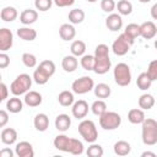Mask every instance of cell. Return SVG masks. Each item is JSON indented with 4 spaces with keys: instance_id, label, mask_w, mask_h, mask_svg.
Masks as SVG:
<instances>
[{
    "instance_id": "obj_46",
    "label": "cell",
    "mask_w": 157,
    "mask_h": 157,
    "mask_svg": "<svg viewBox=\"0 0 157 157\" xmlns=\"http://www.w3.org/2000/svg\"><path fill=\"white\" fill-rule=\"evenodd\" d=\"M0 91H1V94H0V101L2 102V101H5V99L7 98V94H9L7 86H6L4 82H1V83H0Z\"/></svg>"
},
{
    "instance_id": "obj_38",
    "label": "cell",
    "mask_w": 157,
    "mask_h": 157,
    "mask_svg": "<svg viewBox=\"0 0 157 157\" xmlns=\"http://www.w3.org/2000/svg\"><path fill=\"white\" fill-rule=\"evenodd\" d=\"M86 153H87V156H90V157H102L103 153H104V151H103V147H102L101 145L92 142V144L88 146Z\"/></svg>"
},
{
    "instance_id": "obj_36",
    "label": "cell",
    "mask_w": 157,
    "mask_h": 157,
    "mask_svg": "<svg viewBox=\"0 0 157 157\" xmlns=\"http://www.w3.org/2000/svg\"><path fill=\"white\" fill-rule=\"evenodd\" d=\"M91 110L94 115L97 117H101L102 114H104L107 112V103L103 101V99H97L92 103L91 105Z\"/></svg>"
},
{
    "instance_id": "obj_23",
    "label": "cell",
    "mask_w": 157,
    "mask_h": 157,
    "mask_svg": "<svg viewBox=\"0 0 157 157\" xmlns=\"http://www.w3.org/2000/svg\"><path fill=\"white\" fill-rule=\"evenodd\" d=\"M23 103L25 102H22L21 98H18V96H13L6 101V109L10 113L17 114L23 109Z\"/></svg>"
},
{
    "instance_id": "obj_15",
    "label": "cell",
    "mask_w": 157,
    "mask_h": 157,
    "mask_svg": "<svg viewBox=\"0 0 157 157\" xmlns=\"http://www.w3.org/2000/svg\"><path fill=\"white\" fill-rule=\"evenodd\" d=\"M141 27V37L145 39H152L157 34V26L152 21H146L140 25Z\"/></svg>"
},
{
    "instance_id": "obj_35",
    "label": "cell",
    "mask_w": 157,
    "mask_h": 157,
    "mask_svg": "<svg viewBox=\"0 0 157 157\" xmlns=\"http://www.w3.org/2000/svg\"><path fill=\"white\" fill-rule=\"evenodd\" d=\"M124 33H125L129 38H131V39L135 40V38H137V37L141 36V27H140V25H137V23H129V25L125 27Z\"/></svg>"
},
{
    "instance_id": "obj_12",
    "label": "cell",
    "mask_w": 157,
    "mask_h": 157,
    "mask_svg": "<svg viewBox=\"0 0 157 157\" xmlns=\"http://www.w3.org/2000/svg\"><path fill=\"white\" fill-rule=\"evenodd\" d=\"M13 44V34L9 28H0V50L6 52Z\"/></svg>"
},
{
    "instance_id": "obj_29",
    "label": "cell",
    "mask_w": 157,
    "mask_h": 157,
    "mask_svg": "<svg viewBox=\"0 0 157 157\" xmlns=\"http://www.w3.org/2000/svg\"><path fill=\"white\" fill-rule=\"evenodd\" d=\"M58 102H59V104L63 105V107H70V105H72L74 102H75L74 92L67 91V90L61 91V92L59 93V96H58Z\"/></svg>"
},
{
    "instance_id": "obj_19",
    "label": "cell",
    "mask_w": 157,
    "mask_h": 157,
    "mask_svg": "<svg viewBox=\"0 0 157 157\" xmlns=\"http://www.w3.org/2000/svg\"><path fill=\"white\" fill-rule=\"evenodd\" d=\"M0 139L5 145H13L17 141V131L13 128H5L1 130Z\"/></svg>"
},
{
    "instance_id": "obj_41",
    "label": "cell",
    "mask_w": 157,
    "mask_h": 157,
    "mask_svg": "<svg viewBox=\"0 0 157 157\" xmlns=\"http://www.w3.org/2000/svg\"><path fill=\"white\" fill-rule=\"evenodd\" d=\"M117 7V4L114 0H101V9L104 12L112 13Z\"/></svg>"
},
{
    "instance_id": "obj_34",
    "label": "cell",
    "mask_w": 157,
    "mask_h": 157,
    "mask_svg": "<svg viewBox=\"0 0 157 157\" xmlns=\"http://www.w3.org/2000/svg\"><path fill=\"white\" fill-rule=\"evenodd\" d=\"M118 13L121 16H128L132 12V4L129 0H119L117 4Z\"/></svg>"
},
{
    "instance_id": "obj_28",
    "label": "cell",
    "mask_w": 157,
    "mask_h": 157,
    "mask_svg": "<svg viewBox=\"0 0 157 157\" xmlns=\"http://www.w3.org/2000/svg\"><path fill=\"white\" fill-rule=\"evenodd\" d=\"M93 92H94V96H96L97 98H99V99H105V98H108V97L112 94V88L109 87V85L101 82V83H98V85L94 86Z\"/></svg>"
},
{
    "instance_id": "obj_50",
    "label": "cell",
    "mask_w": 157,
    "mask_h": 157,
    "mask_svg": "<svg viewBox=\"0 0 157 157\" xmlns=\"http://www.w3.org/2000/svg\"><path fill=\"white\" fill-rule=\"evenodd\" d=\"M137 1H140L141 4H147V2H150L151 0H137Z\"/></svg>"
},
{
    "instance_id": "obj_40",
    "label": "cell",
    "mask_w": 157,
    "mask_h": 157,
    "mask_svg": "<svg viewBox=\"0 0 157 157\" xmlns=\"http://www.w3.org/2000/svg\"><path fill=\"white\" fill-rule=\"evenodd\" d=\"M53 4H54L53 0H34L36 10L42 11V12H45V11L50 10V7H52Z\"/></svg>"
},
{
    "instance_id": "obj_16",
    "label": "cell",
    "mask_w": 157,
    "mask_h": 157,
    "mask_svg": "<svg viewBox=\"0 0 157 157\" xmlns=\"http://www.w3.org/2000/svg\"><path fill=\"white\" fill-rule=\"evenodd\" d=\"M38 20V11L33 9H26L20 13V22L25 26H29Z\"/></svg>"
},
{
    "instance_id": "obj_39",
    "label": "cell",
    "mask_w": 157,
    "mask_h": 157,
    "mask_svg": "<svg viewBox=\"0 0 157 157\" xmlns=\"http://www.w3.org/2000/svg\"><path fill=\"white\" fill-rule=\"evenodd\" d=\"M22 63H23L25 66L32 69V67L37 66V58L32 53H23L22 54Z\"/></svg>"
},
{
    "instance_id": "obj_18",
    "label": "cell",
    "mask_w": 157,
    "mask_h": 157,
    "mask_svg": "<svg viewBox=\"0 0 157 157\" xmlns=\"http://www.w3.org/2000/svg\"><path fill=\"white\" fill-rule=\"evenodd\" d=\"M42 94L37 91H28L26 94H25V98H23V102L26 105L31 107V108H34V107H38L42 104Z\"/></svg>"
},
{
    "instance_id": "obj_8",
    "label": "cell",
    "mask_w": 157,
    "mask_h": 157,
    "mask_svg": "<svg viewBox=\"0 0 157 157\" xmlns=\"http://www.w3.org/2000/svg\"><path fill=\"white\" fill-rule=\"evenodd\" d=\"M99 118V125L103 130H115L120 126L121 124V117L120 114H118L117 112H109L107 110L104 114H102Z\"/></svg>"
},
{
    "instance_id": "obj_2",
    "label": "cell",
    "mask_w": 157,
    "mask_h": 157,
    "mask_svg": "<svg viewBox=\"0 0 157 157\" xmlns=\"http://www.w3.org/2000/svg\"><path fill=\"white\" fill-rule=\"evenodd\" d=\"M112 67V61L109 58V48L107 44H98L94 49V69L93 71L98 75L107 74Z\"/></svg>"
},
{
    "instance_id": "obj_14",
    "label": "cell",
    "mask_w": 157,
    "mask_h": 157,
    "mask_svg": "<svg viewBox=\"0 0 157 157\" xmlns=\"http://www.w3.org/2000/svg\"><path fill=\"white\" fill-rule=\"evenodd\" d=\"M105 26L109 31L112 32H118L123 27V18L121 15L119 13H109L108 17L105 18Z\"/></svg>"
},
{
    "instance_id": "obj_21",
    "label": "cell",
    "mask_w": 157,
    "mask_h": 157,
    "mask_svg": "<svg viewBox=\"0 0 157 157\" xmlns=\"http://www.w3.org/2000/svg\"><path fill=\"white\" fill-rule=\"evenodd\" d=\"M33 125L36 128V130L38 131H45L49 128V118L45 113H38L36 114L34 119H33Z\"/></svg>"
},
{
    "instance_id": "obj_37",
    "label": "cell",
    "mask_w": 157,
    "mask_h": 157,
    "mask_svg": "<svg viewBox=\"0 0 157 157\" xmlns=\"http://www.w3.org/2000/svg\"><path fill=\"white\" fill-rule=\"evenodd\" d=\"M80 64H81L83 70L93 71V69H94V55H90V54L82 55L81 59H80Z\"/></svg>"
},
{
    "instance_id": "obj_11",
    "label": "cell",
    "mask_w": 157,
    "mask_h": 157,
    "mask_svg": "<svg viewBox=\"0 0 157 157\" xmlns=\"http://www.w3.org/2000/svg\"><path fill=\"white\" fill-rule=\"evenodd\" d=\"M88 103L83 99H78L76 102H74V104L71 105V113L72 117L76 119H83L86 118V115L88 114Z\"/></svg>"
},
{
    "instance_id": "obj_31",
    "label": "cell",
    "mask_w": 157,
    "mask_h": 157,
    "mask_svg": "<svg viewBox=\"0 0 157 157\" xmlns=\"http://www.w3.org/2000/svg\"><path fill=\"white\" fill-rule=\"evenodd\" d=\"M85 17H86V15H85V11L82 9H72L69 12V22L72 25L82 23Z\"/></svg>"
},
{
    "instance_id": "obj_13",
    "label": "cell",
    "mask_w": 157,
    "mask_h": 157,
    "mask_svg": "<svg viewBox=\"0 0 157 157\" xmlns=\"http://www.w3.org/2000/svg\"><path fill=\"white\" fill-rule=\"evenodd\" d=\"M15 153L17 157H33L34 156L33 146L28 141H20L16 144Z\"/></svg>"
},
{
    "instance_id": "obj_48",
    "label": "cell",
    "mask_w": 157,
    "mask_h": 157,
    "mask_svg": "<svg viewBox=\"0 0 157 157\" xmlns=\"http://www.w3.org/2000/svg\"><path fill=\"white\" fill-rule=\"evenodd\" d=\"M150 13H151V17H152L153 20H156V21H157V2L152 5V7H151V11H150Z\"/></svg>"
},
{
    "instance_id": "obj_47",
    "label": "cell",
    "mask_w": 157,
    "mask_h": 157,
    "mask_svg": "<svg viewBox=\"0 0 157 157\" xmlns=\"http://www.w3.org/2000/svg\"><path fill=\"white\" fill-rule=\"evenodd\" d=\"M15 155H16L15 151H12L10 148H2L0 151V157H13Z\"/></svg>"
},
{
    "instance_id": "obj_51",
    "label": "cell",
    "mask_w": 157,
    "mask_h": 157,
    "mask_svg": "<svg viewBox=\"0 0 157 157\" xmlns=\"http://www.w3.org/2000/svg\"><path fill=\"white\" fill-rule=\"evenodd\" d=\"M153 45H155V48H156V50H157V39L155 40V43H153Z\"/></svg>"
},
{
    "instance_id": "obj_22",
    "label": "cell",
    "mask_w": 157,
    "mask_h": 157,
    "mask_svg": "<svg viewBox=\"0 0 157 157\" xmlns=\"http://www.w3.org/2000/svg\"><path fill=\"white\" fill-rule=\"evenodd\" d=\"M77 66H78L77 56H75L72 54L64 56V59L61 61V67L64 69V71H66V72H74V71H76Z\"/></svg>"
},
{
    "instance_id": "obj_4",
    "label": "cell",
    "mask_w": 157,
    "mask_h": 157,
    "mask_svg": "<svg viewBox=\"0 0 157 157\" xmlns=\"http://www.w3.org/2000/svg\"><path fill=\"white\" fill-rule=\"evenodd\" d=\"M141 139L146 146H153L157 144V120L146 118L141 124Z\"/></svg>"
},
{
    "instance_id": "obj_45",
    "label": "cell",
    "mask_w": 157,
    "mask_h": 157,
    "mask_svg": "<svg viewBox=\"0 0 157 157\" xmlns=\"http://www.w3.org/2000/svg\"><path fill=\"white\" fill-rule=\"evenodd\" d=\"M7 121H9V114H7L6 110L1 109V110H0V126L4 128V126L7 124Z\"/></svg>"
},
{
    "instance_id": "obj_44",
    "label": "cell",
    "mask_w": 157,
    "mask_h": 157,
    "mask_svg": "<svg viewBox=\"0 0 157 157\" xmlns=\"http://www.w3.org/2000/svg\"><path fill=\"white\" fill-rule=\"evenodd\" d=\"M53 1L58 7H67V6L74 5L75 2V0H53Z\"/></svg>"
},
{
    "instance_id": "obj_17",
    "label": "cell",
    "mask_w": 157,
    "mask_h": 157,
    "mask_svg": "<svg viewBox=\"0 0 157 157\" xmlns=\"http://www.w3.org/2000/svg\"><path fill=\"white\" fill-rule=\"evenodd\" d=\"M59 36L65 42L72 40L76 36V29H75L74 25L72 23H63L59 28Z\"/></svg>"
},
{
    "instance_id": "obj_33",
    "label": "cell",
    "mask_w": 157,
    "mask_h": 157,
    "mask_svg": "<svg viewBox=\"0 0 157 157\" xmlns=\"http://www.w3.org/2000/svg\"><path fill=\"white\" fill-rule=\"evenodd\" d=\"M152 80H151V77L147 75V72H141L139 76H137V78H136V85H137V87L141 90V91H147L150 87H151V85H152Z\"/></svg>"
},
{
    "instance_id": "obj_10",
    "label": "cell",
    "mask_w": 157,
    "mask_h": 157,
    "mask_svg": "<svg viewBox=\"0 0 157 157\" xmlns=\"http://www.w3.org/2000/svg\"><path fill=\"white\" fill-rule=\"evenodd\" d=\"M93 88H94V82H93V78L90 76H81L80 78H76L71 85V90L76 94L88 93Z\"/></svg>"
},
{
    "instance_id": "obj_5",
    "label": "cell",
    "mask_w": 157,
    "mask_h": 157,
    "mask_svg": "<svg viewBox=\"0 0 157 157\" xmlns=\"http://www.w3.org/2000/svg\"><path fill=\"white\" fill-rule=\"evenodd\" d=\"M32 80H33V77H31L28 74H20L10 85L11 93L13 96L26 94L32 86Z\"/></svg>"
},
{
    "instance_id": "obj_27",
    "label": "cell",
    "mask_w": 157,
    "mask_h": 157,
    "mask_svg": "<svg viewBox=\"0 0 157 157\" xmlns=\"http://www.w3.org/2000/svg\"><path fill=\"white\" fill-rule=\"evenodd\" d=\"M18 12L13 6H5L0 11V17L4 22H12L17 18Z\"/></svg>"
},
{
    "instance_id": "obj_7",
    "label": "cell",
    "mask_w": 157,
    "mask_h": 157,
    "mask_svg": "<svg viewBox=\"0 0 157 157\" xmlns=\"http://www.w3.org/2000/svg\"><path fill=\"white\" fill-rule=\"evenodd\" d=\"M78 134L88 144L96 142V140L98 139V131H97L96 124L91 119L81 120V123L78 124Z\"/></svg>"
},
{
    "instance_id": "obj_52",
    "label": "cell",
    "mask_w": 157,
    "mask_h": 157,
    "mask_svg": "<svg viewBox=\"0 0 157 157\" xmlns=\"http://www.w3.org/2000/svg\"><path fill=\"white\" fill-rule=\"evenodd\" d=\"M87 1H88V2H96L97 0H87Z\"/></svg>"
},
{
    "instance_id": "obj_30",
    "label": "cell",
    "mask_w": 157,
    "mask_h": 157,
    "mask_svg": "<svg viewBox=\"0 0 157 157\" xmlns=\"http://www.w3.org/2000/svg\"><path fill=\"white\" fill-rule=\"evenodd\" d=\"M139 108L144 109V110H148L155 105V97L150 93H144L139 97Z\"/></svg>"
},
{
    "instance_id": "obj_25",
    "label": "cell",
    "mask_w": 157,
    "mask_h": 157,
    "mask_svg": "<svg viewBox=\"0 0 157 157\" xmlns=\"http://www.w3.org/2000/svg\"><path fill=\"white\" fill-rule=\"evenodd\" d=\"M16 34L26 42H32L37 38V31L31 27H20L16 31Z\"/></svg>"
},
{
    "instance_id": "obj_3",
    "label": "cell",
    "mask_w": 157,
    "mask_h": 157,
    "mask_svg": "<svg viewBox=\"0 0 157 157\" xmlns=\"http://www.w3.org/2000/svg\"><path fill=\"white\" fill-rule=\"evenodd\" d=\"M55 74V64L52 60H43L39 63L33 72V81L37 85H45Z\"/></svg>"
},
{
    "instance_id": "obj_32",
    "label": "cell",
    "mask_w": 157,
    "mask_h": 157,
    "mask_svg": "<svg viewBox=\"0 0 157 157\" xmlns=\"http://www.w3.org/2000/svg\"><path fill=\"white\" fill-rule=\"evenodd\" d=\"M70 52L72 55L75 56H82L85 55V52H86V43L83 40H80V39H76L71 43L70 45Z\"/></svg>"
},
{
    "instance_id": "obj_9",
    "label": "cell",
    "mask_w": 157,
    "mask_h": 157,
    "mask_svg": "<svg viewBox=\"0 0 157 157\" xmlns=\"http://www.w3.org/2000/svg\"><path fill=\"white\" fill-rule=\"evenodd\" d=\"M134 42H135V40L131 39V38H129L125 33H121V34H119L118 38L113 42V44H112V50H113V53H114L115 55L123 56V55L128 54V52L130 50V48H131V45L134 44Z\"/></svg>"
},
{
    "instance_id": "obj_24",
    "label": "cell",
    "mask_w": 157,
    "mask_h": 157,
    "mask_svg": "<svg viewBox=\"0 0 157 157\" xmlns=\"http://www.w3.org/2000/svg\"><path fill=\"white\" fill-rule=\"evenodd\" d=\"M145 119H146V117H145L144 109H141V108H132L128 113V120L131 124H135V125L142 124Z\"/></svg>"
},
{
    "instance_id": "obj_20",
    "label": "cell",
    "mask_w": 157,
    "mask_h": 157,
    "mask_svg": "<svg viewBox=\"0 0 157 157\" xmlns=\"http://www.w3.org/2000/svg\"><path fill=\"white\" fill-rule=\"evenodd\" d=\"M54 125H55V129L61 131V132H65L69 130L70 125H71V118L63 113V114H59L56 118H55V121H54Z\"/></svg>"
},
{
    "instance_id": "obj_42",
    "label": "cell",
    "mask_w": 157,
    "mask_h": 157,
    "mask_svg": "<svg viewBox=\"0 0 157 157\" xmlns=\"http://www.w3.org/2000/svg\"><path fill=\"white\" fill-rule=\"evenodd\" d=\"M146 72L151 77L152 81H156L157 80V59L156 60H152L148 64V67H147V71Z\"/></svg>"
},
{
    "instance_id": "obj_49",
    "label": "cell",
    "mask_w": 157,
    "mask_h": 157,
    "mask_svg": "<svg viewBox=\"0 0 157 157\" xmlns=\"http://www.w3.org/2000/svg\"><path fill=\"white\" fill-rule=\"evenodd\" d=\"M146 156H151V157H156V153L155 152H150V151H145L141 153V157H146Z\"/></svg>"
},
{
    "instance_id": "obj_43",
    "label": "cell",
    "mask_w": 157,
    "mask_h": 157,
    "mask_svg": "<svg viewBox=\"0 0 157 157\" xmlns=\"http://www.w3.org/2000/svg\"><path fill=\"white\" fill-rule=\"evenodd\" d=\"M9 65H10V56L5 52H1L0 53V67L6 69Z\"/></svg>"
},
{
    "instance_id": "obj_6",
    "label": "cell",
    "mask_w": 157,
    "mask_h": 157,
    "mask_svg": "<svg viewBox=\"0 0 157 157\" xmlns=\"http://www.w3.org/2000/svg\"><path fill=\"white\" fill-rule=\"evenodd\" d=\"M114 81L120 87H126L131 82V70L130 66L125 63H119L115 65L113 70Z\"/></svg>"
},
{
    "instance_id": "obj_1",
    "label": "cell",
    "mask_w": 157,
    "mask_h": 157,
    "mask_svg": "<svg viewBox=\"0 0 157 157\" xmlns=\"http://www.w3.org/2000/svg\"><path fill=\"white\" fill-rule=\"evenodd\" d=\"M53 145L56 150L63 151V152H69L75 156H80L83 153V144L78 139L69 137L65 134H59L54 137Z\"/></svg>"
},
{
    "instance_id": "obj_26",
    "label": "cell",
    "mask_w": 157,
    "mask_h": 157,
    "mask_svg": "<svg viewBox=\"0 0 157 157\" xmlns=\"http://www.w3.org/2000/svg\"><path fill=\"white\" fill-rule=\"evenodd\" d=\"M113 150H114V153L117 156H121V157L123 156H128L130 153V151H131V145L125 140H119V141H117L114 144Z\"/></svg>"
}]
</instances>
